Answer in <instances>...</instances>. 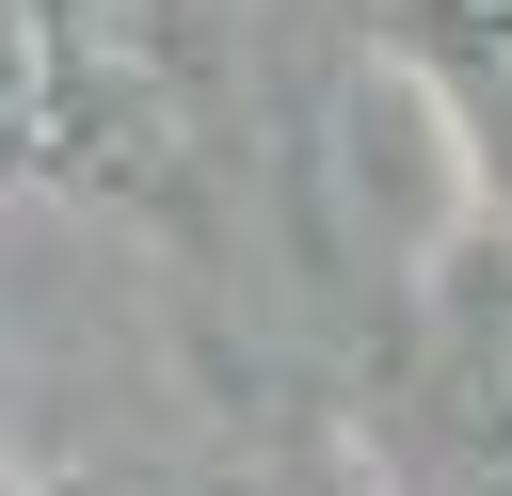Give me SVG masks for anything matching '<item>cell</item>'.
<instances>
[{
	"label": "cell",
	"instance_id": "obj_1",
	"mask_svg": "<svg viewBox=\"0 0 512 496\" xmlns=\"http://www.w3.org/2000/svg\"><path fill=\"white\" fill-rule=\"evenodd\" d=\"M32 96H48V48H32V0H0V144L32 128Z\"/></svg>",
	"mask_w": 512,
	"mask_h": 496
}]
</instances>
